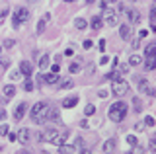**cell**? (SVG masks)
Segmentation results:
<instances>
[{
    "label": "cell",
    "instance_id": "cell-1",
    "mask_svg": "<svg viewBox=\"0 0 156 154\" xmlns=\"http://www.w3.org/2000/svg\"><path fill=\"white\" fill-rule=\"evenodd\" d=\"M49 109H51V103L37 102V103L31 107V113H29V115H31V121L37 123V125L49 121Z\"/></svg>",
    "mask_w": 156,
    "mask_h": 154
},
{
    "label": "cell",
    "instance_id": "cell-2",
    "mask_svg": "<svg viewBox=\"0 0 156 154\" xmlns=\"http://www.w3.org/2000/svg\"><path fill=\"white\" fill-rule=\"evenodd\" d=\"M109 119L113 123H121V121H125V117H127V103L125 102H115L113 105L109 107Z\"/></svg>",
    "mask_w": 156,
    "mask_h": 154
},
{
    "label": "cell",
    "instance_id": "cell-3",
    "mask_svg": "<svg viewBox=\"0 0 156 154\" xmlns=\"http://www.w3.org/2000/svg\"><path fill=\"white\" fill-rule=\"evenodd\" d=\"M29 20V12H27V8H16L14 10V18H12V23H14V27H20L23 22H27Z\"/></svg>",
    "mask_w": 156,
    "mask_h": 154
},
{
    "label": "cell",
    "instance_id": "cell-4",
    "mask_svg": "<svg viewBox=\"0 0 156 154\" xmlns=\"http://www.w3.org/2000/svg\"><path fill=\"white\" fill-rule=\"evenodd\" d=\"M111 90H113V94L117 96V98H123V96L129 92V84L125 82L123 78H117V80H113V84H111Z\"/></svg>",
    "mask_w": 156,
    "mask_h": 154
},
{
    "label": "cell",
    "instance_id": "cell-5",
    "mask_svg": "<svg viewBox=\"0 0 156 154\" xmlns=\"http://www.w3.org/2000/svg\"><path fill=\"white\" fill-rule=\"evenodd\" d=\"M101 20L107 22V26H117V22H119V20H117V14L113 10H109L107 6L104 8V16H101Z\"/></svg>",
    "mask_w": 156,
    "mask_h": 154
},
{
    "label": "cell",
    "instance_id": "cell-6",
    "mask_svg": "<svg viewBox=\"0 0 156 154\" xmlns=\"http://www.w3.org/2000/svg\"><path fill=\"white\" fill-rule=\"evenodd\" d=\"M57 129H45V131H41L39 133V141L41 142H53L55 141V137H57Z\"/></svg>",
    "mask_w": 156,
    "mask_h": 154
},
{
    "label": "cell",
    "instance_id": "cell-7",
    "mask_svg": "<svg viewBox=\"0 0 156 154\" xmlns=\"http://www.w3.org/2000/svg\"><path fill=\"white\" fill-rule=\"evenodd\" d=\"M119 35L123 41H129L131 35H133V30H131V26H127V23H123V26L119 27Z\"/></svg>",
    "mask_w": 156,
    "mask_h": 154
},
{
    "label": "cell",
    "instance_id": "cell-8",
    "mask_svg": "<svg viewBox=\"0 0 156 154\" xmlns=\"http://www.w3.org/2000/svg\"><path fill=\"white\" fill-rule=\"evenodd\" d=\"M26 109H27V103H20L14 111V121H22L23 115H26Z\"/></svg>",
    "mask_w": 156,
    "mask_h": 154
},
{
    "label": "cell",
    "instance_id": "cell-9",
    "mask_svg": "<svg viewBox=\"0 0 156 154\" xmlns=\"http://www.w3.org/2000/svg\"><path fill=\"white\" fill-rule=\"evenodd\" d=\"M20 72H22L23 76H31V72H33L31 62H29V61H22V62H20Z\"/></svg>",
    "mask_w": 156,
    "mask_h": 154
},
{
    "label": "cell",
    "instance_id": "cell-10",
    "mask_svg": "<svg viewBox=\"0 0 156 154\" xmlns=\"http://www.w3.org/2000/svg\"><path fill=\"white\" fill-rule=\"evenodd\" d=\"M66 138H68V131L65 129V131L57 133V137H55V141H53V144H65V142H66Z\"/></svg>",
    "mask_w": 156,
    "mask_h": 154
},
{
    "label": "cell",
    "instance_id": "cell-11",
    "mask_svg": "<svg viewBox=\"0 0 156 154\" xmlns=\"http://www.w3.org/2000/svg\"><path fill=\"white\" fill-rule=\"evenodd\" d=\"M127 16H129V22L131 23H139L140 22V14H139V10H127Z\"/></svg>",
    "mask_w": 156,
    "mask_h": 154
},
{
    "label": "cell",
    "instance_id": "cell-12",
    "mask_svg": "<svg viewBox=\"0 0 156 154\" xmlns=\"http://www.w3.org/2000/svg\"><path fill=\"white\" fill-rule=\"evenodd\" d=\"M76 103H78V96H70V98H66L65 102H62V107H65V109H70V107H74Z\"/></svg>",
    "mask_w": 156,
    "mask_h": 154
},
{
    "label": "cell",
    "instance_id": "cell-13",
    "mask_svg": "<svg viewBox=\"0 0 156 154\" xmlns=\"http://www.w3.org/2000/svg\"><path fill=\"white\" fill-rule=\"evenodd\" d=\"M135 82H136V88H139L140 92H146V90H148V80L143 78V76H140V78L136 76V80H135Z\"/></svg>",
    "mask_w": 156,
    "mask_h": 154
},
{
    "label": "cell",
    "instance_id": "cell-14",
    "mask_svg": "<svg viewBox=\"0 0 156 154\" xmlns=\"http://www.w3.org/2000/svg\"><path fill=\"white\" fill-rule=\"evenodd\" d=\"M90 26H92V30H101V26H104V20H101V16H94L92 18V22H90Z\"/></svg>",
    "mask_w": 156,
    "mask_h": 154
},
{
    "label": "cell",
    "instance_id": "cell-15",
    "mask_svg": "<svg viewBox=\"0 0 156 154\" xmlns=\"http://www.w3.org/2000/svg\"><path fill=\"white\" fill-rule=\"evenodd\" d=\"M154 68H156V57H146L144 70H154Z\"/></svg>",
    "mask_w": 156,
    "mask_h": 154
},
{
    "label": "cell",
    "instance_id": "cell-16",
    "mask_svg": "<svg viewBox=\"0 0 156 154\" xmlns=\"http://www.w3.org/2000/svg\"><path fill=\"white\" fill-rule=\"evenodd\" d=\"M18 138H20V142L22 144H27L29 142V129H22L18 135Z\"/></svg>",
    "mask_w": 156,
    "mask_h": 154
},
{
    "label": "cell",
    "instance_id": "cell-17",
    "mask_svg": "<svg viewBox=\"0 0 156 154\" xmlns=\"http://www.w3.org/2000/svg\"><path fill=\"white\" fill-rule=\"evenodd\" d=\"M47 20H49V14H45V16H43L41 20L37 22V33H39V35L43 33V30H45V26H47Z\"/></svg>",
    "mask_w": 156,
    "mask_h": 154
},
{
    "label": "cell",
    "instance_id": "cell-18",
    "mask_svg": "<svg viewBox=\"0 0 156 154\" xmlns=\"http://www.w3.org/2000/svg\"><path fill=\"white\" fill-rule=\"evenodd\" d=\"M43 80H45L47 84H55V82H58L57 72H51V74H43Z\"/></svg>",
    "mask_w": 156,
    "mask_h": 154
},
{
    "label": "cell",
    "instance_id": "cell-19",
    "mask_svg": "<svg viewBox=\"0 0 156 154\" xmlns=\"http://www.w3.org/2000/svg\"><path fill=\"white\" fill-rule=\"evenodd\" d=\"M80 66H82V61L80 59H76L74 62H70V66H68V70L74 74V72H80Z\"/></svg>",
    "mask_w": 156,
    "mask_h": 154
},
{
    "label": "cell",
    "instance_id": "cell-20",
    "mask_svg": "<svg viewBox=\"0 0 156 154\" xmlns=\"http://www.w3.org/2000/svg\"><path fill=\"white\" fill-rule=\"evenodd\" d=\"M74 26H76V30H86V27H88V22L84 20V18H76V22H74Z\"/></svg>",
    "mask_w": 156,
    "mask_h": 154
},
{
    "label": "cell",
    "instance_id": "cell-21",
    "mask_svg": "<svg viewBox=\"0 0 156 154\" xmlns=\"http://www.w3.org/2000/svg\"><path fill=\"white\" fill-rule=\"evenodd\" d=\"M104 150L105 152H113L115 150V141H113V138H109V141L104 142Z\"/></svg>",
    "mask_w": 156,
    "mask_h": 154
},
{
    "label": "cell",
    "instance_id": "cell-22",
    "mask_svg": "<svg viewBox=\"0 0 156 154\" xmlns=\"http://www.w3.org/2000/svg\"><path fill=\"white\" fill-rule=\"evenodd\" d=\"M129 62H131L133 66H139V65H143V57H140V55H131Z\"/></svg>",
    "mask_w": 156,
    "mask_h": 154
},
{
    "label": "cell",
    "instance_id": "cell-23",
    "mask_svg": "<svg viewBox=\"0 0 156 154\" xmlns=\"http://www.w3.org/2000/svg\"><path fill=\"white\" fill-rule=\"evenodd\" d=\"M49 61H51V59H49V55H43L41 59H39V68H41V70H45L47 66H49Z\"/></svg>",
    "mask_w": 156,
    "mask_h": 154
},
{
    "label": "cell",
    "instance_id": "cell-24",
    "mask_svg": "<svg viewBox=\"0 0 156 154\" xmlns=\"http://www.w3.org/2000/svg\"><path fill=\"white\" fill-rule=\"evenodd\" d=\"M146 57H156V45L154 43H150V45H146V51H144Z\"/></svg>",
    "mask_w": 156,
    "mask_h": 154
},
{
    "label": "cell",
    "instance_id": "cell-25",
    "mask_svg": "<svg viewBox=\"0 0 156 154\" xmlns=\"http://www.w3.org/2000/svg\"><path fill=\"white\" fill-rule=\"evenodd\" d=\"M4 94H6L8 98H12V96H16V86H12V84L4 86Z\"/></svg>",
    "mask_w": 156,
    "mask_h": 154
},
{
    "label": "cell",
    "instance_id": "cell-26",
    "mask_svg": "<svg viewBox=\"0 0 156 154\" xmlns=\"http://www.w3.org/2000/svg\"><path fill=\"white\" fill-rule=\"evenodd\" d=\"M150 27L156 31V8H152V10H150Z\"/></svg>",
    "mask_w": 156,
    "mask_h": 154
},
{
    "label": "cell",
    "instance_id": "cell-27",
    "mask_svg": "<svg viewBox=\"0 0 156 154\" xmlns=\"http://www.w3.org/2000/svg\"><path fill=\"white\" fill-rule=\"evenodd\" d=\"M94 113H96V107L92 103H88L86 107H84V115H86V117H90V115H94Z\"/></svg>",
    "mask_w": 156,
    "mask_h": 154
},
{
    "label": "cell",
    "instance_id": "cell-28",
    "mask_svg": "<svg viewBox=\"0 0 156 154\" xmlns=\"http://www.w3.org/2000/svg\"><path fill=\"white\" fill-rule=\"evenodd\" d=\"M49 119H53V121H55V119H58V109L53 107V105H51V109H49Z\"/></svg>",
    "mask_w": 156,
    "mask_h": 154
},
{
    "label": "cell",
    "instance_id": "cell-29",
    "mask_svg": "<svg viewBox=\"0 0 156 154\" xmlns=\"http://www.w3.org/2000/svg\"><path fill=\"white\" fill-rule=\"evenodd\" d=\"M23 90H26V92H31V90H33V82L29 80V76H27L26 82H23Z\"/></svg>",
    "mask_w": 156,
    "mask_h": 154
},
{
    "label": "cell",
    "instance_id": "cell-30",
    "mask_svg": "<svg viewBox=\"0 0 156 154\" xmlns=\"http://www.w3.org/2000/svg\"><path fill=\"white\" fill-rule=\"evenodd\" d=\"M72 146H74V148H82V146H84V138L76 137V138H74V144H72Z\"/></svg>",
    "mask_w": 156,
    "mask_h": 154
},
{
    "label": "cell",
    "instance_id": "cell-31",
    "mask_svg": "<svg viewBox=\"0 0 156 154\" xmlns=\"http://www.w3.org/2000/svg\"><path fill=\"white\" fill-rule=\"evenodd\" d=\"M72 86H74V82H72V80H65V82L61 84V88H62V90H70Z\"/></svg>",
    "mask_w": 156,
    "mask_h": 154
},
{
    "label": "cell",
    "instance_id": "cell-32",
    "mask_svg": "<svg viewBox=\"0 0 156 154\" xmlns=\"http://www.w3.org/2000/svg\"><path fill=\"white\" fill-rule=\"evenodd\" d=\"M133 105H135L136 111H140V109H143V103H140V100H139V98H135V100H133Z\"/></svg>",
    "mask_w": 156,
    "mask_h": 154
},
{
    "label": "cell",
    "instance_id": "cell-33",
    "mask_svg": "<svg viewBox=\"0 0 156 154\" xmlns=\"http://www.w3.org/2000/svg\"><path fill=\"white\" fill-rule=\"evenodd\" d=\"M8 131H10V127H8V125H0V135H2V137H6Z\"/></svg>",
    "mask_w": 156,
    "mask_h": 154
},
{
    "label": "cell",
    "instance_id": "cell-34",
    "mask_svg": "<svg viewBox=\"0 0 156 154\" xmlns=\"http://www.w3.org/2000/svg\"><path fill=\"white\" fill-rule=\"evenodd\" d=\"M20 74H22L20 70H10V78H12V80H18V78H20Z\"/></svg>",
    "mask_w": 156,
    "mask_h": 154
},
{
    "label": "cell",
    "instance_id": "cell-35",
    "mask_svg": "<svg viewBox=\"0 0 156 154\" xmlns=\"http://www.w3.org/2000/svg\"><path fill=\"white\" fill-rule=\"evenodd\" d=\"M144 125H146V127H154V117H150V115H148V117L144 119Z\"/></svg>",
    "mask_w": 156,
    "mask_h": 154
},
{
    "label": "cell",
    "instance_id": "cell-36",
    "mask_svg": "<svg viewBox=\"0 0 156 154\" xmlns=\"http://www.w3.org/2000/svg\"><path fill=\"white\" fill-rule=\"evenodd\" d=\"M127 142H129L131 146H136V138L133 137V135H129V137H127Z\"/></svg>",
    "mask_w": 156,
    "mask_h": 154
},
{
    "label": "cell",
    "instance_id": "cell-37",
    "mask_svg": "<svg viewBox=\"0 0 156 154\" xmlns=\"http://www.w3.org/2000/svg\"><path fill=\"white\" fill-rule=\"evenodd\" d=\"M113 2H117V0H104L100 6H101V8H105V6H109V4H113Z\"/></svg>",
    "mask_w": 156,
    "mask_h": 154
},
{
    "label": "cell",
    "instance_id": "cell-38",
    "mask_svg": "<svg viewBox=\"0 0 156 154\" xmlns=\"http://www.w3.org/2000/svg\"><path fill=\"white\" fill-rule=\"evenodd\" d=\"M148 148H150V150H154V148H156V138H150V142H148Z\"/></svg>",
    "mask_w": 156,
    "mask_h": 154
},
{
    "label": "cell",
    "instance_id": "cell-39",
    "mask_svg": "<svg viewBox=\"0 0 156 154\" xmlns=\"http://www.w3.org/2000/svg\"><path fill=\"white\" fill-rule=\"evenodd\" d=\"M8 138H10V141L14 142V141H16V138H18V135H16V133H10V131H8Z\"/></svg>",
    "mask_w": 156,
    "mask_h": 154
},
{
    "label": "cell",
    "instance_id": "cell-40",
    "mask_svg": "<svg viewBox=\"0 0 156 154\" xmlns=\"http://www.w3.org/2000/svg\"><path fill=\"white\" fill-rule=\"evenodd\" d=\"M100 62H101V65H107V62H109V57H107V55H104V57L100 59Z\"/></svg>",
    "mask_w": 156,
    "mask_h": 154
},
{
    "label": "cell",
    "instance_id": "cell-41",
    "mask_svg": "<svg viewBox=\"0 0 156 154\" xmlns=\"http://www.w3.org/2000/svg\"><path fill=\"white\" fill-rule=\"evenodd\" d=\"M4 47H8V49H10V47H14V41L12 39H6V41H4Z\"/></svg>",
    "mask_w": 156,
    "mask_h": 154
},
{
    "label": "cell",
    "instance_id": "cell-42",
    "mask_svg": "<svg viewBox=\"0 0 156 154\" xmlns=\"http://www.w3.org/2000/svg\"><path fill=\"white\" fill-rule=\"evenodd\" d=\"M90 47H92V41L86 39V41H84V49H90Z\"/></svg>",
    "mask_w": 156,
    "mask_h": 154
},
{
    "label": "cell",
    "instance_id": "cell-43",
    "mask_svg": "<svg viewBox=\"0 0 156 154\" xmlns=\"http://www.w3.org/2000/svg\"><path fill=\"white\" fill-rule=\"evenodd\" d=\"M139 43H140V37H139V39H133V47H135V49H139Z\"/></svg>",
    "mask_w": 156,
    "mask_h": 154
},
{
    "label": "cell",
    "instance_id": "cell-44",
    "mask_svg": "<svg viewBox=\"0 0 156 154\" xmlns=\"http://www.w3.org/2000/svg\"><path fill=\"white\" fill-rule=\"evenodd\" d=\"M104 49H105V39H101L100 41V51H104Z\"/></svg>",
    "mask_w": 156,
    "mask_h": 154
},
{
    "label": "cell",
    "instance_id": "cell-45",
    "mask_svg": "<svg viewBox=\"0 0 156 154\" xmlns=\"http://www.w3.org/2000/svg\"><path fill=\"white\" fill-rule=\"evenodd\" d=\"M37 82H39V84H45V80H43V74L37 76Z\"/></svg>",
    "mask_w": 156,
    "mask_h": 154
},
{
    "label": "cell",
    "instance_id": "cell-46",
    "mask_svg": "<svg viewBox=\"0 0 156 154\" xmlns=\"http://www.w3.org/2000/svg\"><path fill=\"white\" fill-rule=\"evenodd\" d=\"M72 53H74L72 49H66V51H65V55H66V57H72Z\"/></svg>",
    "mask_w": 156,
    "mask_h": 154
},
{
    "label": "cell",
    "instance_id": "cell-47",
    "mask_svg": "<svg viewBox=\"0 0 156 154\" xmlns=\"http://www.w3.org/2000/svg\"><path fill=\"white\" fill-rule=\"evenodd\" d=\"M4 117H6V113H4V111H2V109H0V121H2V119H4Z\"/></svg>",
    "mask_w": 156,
    "mask_h": 154
},
{
    "label": "cell",
    "instance_id": "cell-48",
    "mask_svg": "<svg viewBox=\"0 0 156 154\" xmlns=\"http://www.w3.org/2000/svg\"><path fill=\"white\" fill-rule=\"evenodd\" d=\"M86 2H88V4H94V2H96V0H86Z\"/></svg>",
    "mask_w": 156,
    "mask_h": 154
},
{
    "label": "cell",
    "instance_id": "cell-49",
    "mask_svg": "<svg viewBox=\"0 0 156 154\" xmlns=\"http://www.w3.org/2000/svg\"><path fill=\"white\" fill-rule=\"evenodd\" d=\"M0 57H2V47H0Z\"/></svg>",
    "mask_w": 156,
    "mask_h": 154
},
{
    "label": "cell",
    "instance_id": "cell-50",
    "mask_svg": "<svg viewBox=\"0 0 156 154\" xmlns=\"http://www.w3.org/2000/svg\"><path fill=\"white\" fill-rule=\"evenodd\" d=\"M65 2H74V0H65Z\"/></svg>",
    "mask_w": 156,
    "mask_h": 154
},
{
    "label": "cell",
    "instance_id": "cell-51",
    "mask_svg": "<svg viewBox=\"0 0 156 154\" xmlns=\"http://www.w3.org/2000/svg\"><path fill=\"white\" fill-rule=\"evenodd\" d=\"M0 150H2V148H0Z\"/></svg>",
    "mask_w": 156,
    "mask_h": 154
}]
</instances>
